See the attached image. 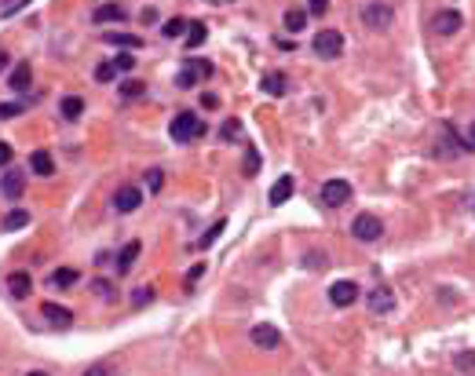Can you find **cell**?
<instances>
[{
	"label": "cell",
	"instance_id": "obj_10",
	"mask_svg": "<svg viewBox=\"0 0 475 376\" xmlns=\"http://www.w3.org/2000/svg\"><path fill=\"white\" fill-rule=\"evenodd\" d=\"M0 194H4L8 201H18V198H23V194H26V172L11 169V172L0 176Z\"/></svg>",
	"mask_w": 475,
	"mask_h": 376
},
{
	"label": "cell",
	"instance_id": "obj_6",
	"mask_svg": "<svg viewBox=\"0 0 475 376\" xmlns=\"http://www.w3.org/2000/svg\"><path fill=\"white\" fill-rule=\"evenodd\" d=\"M351 234H355V241H377L380 234H384V223L373 216V212H362V216H355V223H351Z\"/></svg>",
	"mask_w": 475,
	"mask_h": 376
},
{
	"label": "cell",
	"instance_id": "obj_45",
	"mask_svg": "<svg viewBox=\"0 0 475 376\" xmlns=\"http://www.w3.org/2000/svg\"><path fill=\"white\" fill-rule=\"evenodd\" d=\"M92 289H95V292H99V296H110V285H106V281H95V285H92Z\"/></svg>",
	"mask_w": 475,
	"mask_h": 376
},
{
	"label": "cell",
	"instance_id": "obj_15",
	"mask_svg": "<svg viewBox=\"0 0 475 376\" xmlns=\"http://www.w3.org/2000/svg\"><path fill=\"white\" fill-rule=\"evenodd\" d=\"M260 88H264L267 95H274V99H278V95H286V92H289V77H286L282 70H271V73H264V77H260Z\"/></svg>",
	"mask_w": 475,
	"mask_h": 376
},
{
	"label": "cell",
	"instance_id": "obj_33",
	"mask_svg": "<svg viewBox=\"0 0 475 376\" xmlns=\"http://www.w3.org/2000/svg\"><path fill=\"white\" fill-rule=\"evenodd\" d=\"M220 135L230 142V139H242V121H227L223 128H220Z\"/></svg>",
	"mask_w": 475,
	"mask_h": 376
},
{
	"label": "cell",
	"instance_id": "obj_17",
	"mask_svg": "<svg viewBox=\"0 0 475 376\" xmlns=\"http://www.w3.org/2000/svg\"><path fill=\"white\" fill-rule=\"evenodd\" d=\"M33 85V66L30 62H18V66L11 70V77H8V88L11 92H26Z\"/></svg>",
	"mask_w": 475,
	"mask_h": 376
},
{
	"label": "cell",
	"instance_id": "obj_38",
	"mask_svg": "<svg viewBox=\"0 0 475 376\" xmlns=\"http://www.w3.org/2000/svg\"><path fill=\"white\" fill-rule=\"evenodd\" d=\"M84 376H114V369L106 365V362H95V365H88V369H84Z\"/></svg>",
	"mask_w": 475,
	"mask_h": 376
},
{
	"label": "cell",
	"instance_id": "obj_25",
	"mask_svg": "<svg viewBox=\"0 0 475 376\" xmlns=\"http://www.w3.org/2000/svg\"><path fill=\"white\" fill-rule=\"evenodd\" d=\"M59 110H62V117H66V121H77V117L84 114V99H81V95H66Z\"/></svg>",
	"mask_w": 475,
	"mask_h": 376
},
{
	"label": "cell",
	"instance_id": "obj_32",
	"mask_svg": "<svg viewBox=\"0 0 475 376\" xmlns=\"http://www.w3.org/2000/svg\"><path fill=\"white\" fill-rule=\"evenodd\" d=\"M453 365L464 369V372H471V369H475V351H461L457 358H453Z\"/></svg>",
	"mask_w": 475,
	"mask_h": 376
},
{
	"label": "cell",
	"instance_id": "obj_23",
	"mask_svg": "<svg viewBox=\"0 0 475 376\" xmlns=\"http://www.w3.org/2000/svg\"><path fill=\"white\" fill-rule=\"evenodd\" d=\"M0 226H4V231H23V226H30V212L26 208H11Z\"/></svg>",
	"mask_w": 475,
	"mask_h": 376
},
{
	"label": "cell",
	"instance_id": "obj_30",
	"mask_svg": "<svg viewBox=\"0 0 475 376\" xmlns=\"http://www.w3.org/2000/svg\"><path fill=\"white\" fill-rule=\"evenodd\" d=\"M121 95H124V99H143V95H146V85H143V80H124V85H121Z\"/></svg>",
	"mask_w": 475,
	"mask_h": 376
},
{
	"label": "cell",
	"instance_id": "obj_3",
	"mask_svg": "<svg viewBox=\"0 0 475 376\" xmlns=\"http://www.w3.org/2000/svg\"><path fill=\"white\" fill-rule=\"evenodd\" d=\"M351 183L348 179H326V183H322V190H318V198H322V205H326V208H344V205H348L351 201Z\"/></svg>",
	"mask_w": 475,
	"mask_h": 376
},
{
	"label": "cell",
	"instance_id": "obj_36",
	"mask_svg": "<svg viewBox=\"0 0 475 376\" xmlns=\"http://www.w3.org/2000/svg\"><path fill=\"white\" fill-rule=\"evenodd\" d=\"M23 110H26L23 102H4V107H0V121H11V117H18Z\"/></svg>",
	"mask_w": 475,
	"mask_h": 376
},
{
	"label": "cell",
	"instance_id": "obj_44",
	"mask_svg": "<svg viewBox=\"0 0 475 376\" xmlns=\"http://www.w3.org/2000/svg\"><path fill=\"white\" fill-rule=\"evenodd\" d=\"M201 107L205 110H216V107H220V99H216V95H201Z\"/></svg>",
	"mask_w": 475,
	"mask_h": 376
},
{
	"label": "cell",
	"instance_id": "obj_24",
	"mask_svg": "<svg viewBox=\"0 0 475 376\" xmlns=\"http://www.w3.org/2000/svg\"><path fill=\"white\" fill-rule=\"evenodd\" d=\"M106 40V44H117V48H143V37H132V33H106L102 37Z\"/></svg>",
	"mask_w": 475,
	"mask_h": 376
},
{
	"label": "cell",
	"instance_id": "obj_20",
	"mask_svg": "<svg viewBox=\"0 0 475 376\" xmlns=\"http://www.w3.org/2000/svg\"><path fill=\"white\" fill-rule=\"evenodd\" d=\"M205 40H209V26H205V23H190V26H187V37H183V44H187L190 51H194V48H201Z\"/></svg>",
	"mask_w": 475,
	"mask_h": 376
},
{
	"label": "cell",
	"instance_id": "obj_22",
	"mask_svg": "<svg viewBox=\"0 0 475 376\" xmlns=\"http://www.w3.org/2000/svg\"><path fill=\"white\" fill-rule=\"evenodd\" d=\"M282 23H286L289 33H300V30L307 26V11H304V8H289V11L282 15Z\"/></svg>",
	"mask_w": 475,
	"mask_h": 376
},
{
	"label": "cell",
	"instance_id": "obj_12",
	"mask_svg": "<svg viewBox=\"0 0 475 376\" xmlns=\"http://www.w3.org/2000/svg\"><path fill=\"white\" fill-rule=\"evenodd\" d=\"M40 318H45L48 325H55V329H70L74 325V310L62 307V303H45L40 307Z\"/></svg>",
	"mask_w": 475,
	"mask_h": 376
},
{
	"label": "cell",
	"instance_id": "obj_2",
	"mask_svg": "<svg viewBox=\"0 0 475 376\" xmlns=\"http://www.w3.org/2000/svg\"><path fill=\"white\" fill-rule=\"evenodd\" d=\"M311 51L318 59H340L344 51V33L340 30H318L315 40H311Z\"/></svg>",
	"mask_w": 475,
	"mask_h": 376
},
{
	"label": "cell",
	"instance_id": "obj_5",
	"mask_svg": "<svg viewBox=\"0 0 475 376\" xmlns=\"http://www.w3.org/2000/svg\"><path fill=\"white\" fill-rule=\"evenodd\" d=\"M362 23L370 26V30H387L395 23V11L384 4V0H373V4H365L362 8Z\"/></svg>",
	"mask_w": 475,
	"mask_h": 376
},
{
	"label": "cell",
	"instance_id": "obj_35",
	"mask_svg": "<svg viewBox=\"0 0 475 376\" xmlns=\"http://www.w3.org/2000/svg\"><path fill=\"white\" fill-rule=\"evenodd\" d=\"M220 234H223V223H212V226H209V231H205V238L198 241V248H209V245H212L216 238H220Z\"/></svg>",
	"mask_w": 475,
	"mask_h": 376
},
{
	"label": "cell",
	"instance_id": "obj_26",
	"mask_svg": "<svg viewBox=\"0 0 475 376\" xmlns=\"http://www.w3.org/2000/svg\"><path fill=\"white\" fill-rule=\"evenodd\" d=\"M260 164H264L260 150H256V146H249V150H245V164H242V172L252 179V176H260Z\"/></svg>",
	"mask_w": 475,
	"mask_h": 376
},
{
	"label": "cell",
	"instance_id": "obj_8",
	"mask_svg": "<svg viewBox=\"0 0 475 376\" xmlns=\"http://www.w3.org/2000/svg\"><path fill=\"white\" fill-rule=\"evenodd\" d=\"M249 340L260 351H278V347H282V332H278L274 325H267V322H260V325L249 329Z\"/></svg>",
	"mask_w": 475,
	"mask_h": 376
},
{
	"label": "cell",
	"instance_id": "obj_19",
	"mask_svg": "<svg viewBox=\"0 0 475 376\" xmlns=\"http://www.w3.org/2000/svg\"><path fill=\"white\" fill-rule=\"evenodd\" d=\"M30 169H33V176H55V161H52L48 150H33L30 154Z\"/></svg>",
	"mask_w": 475,
	"mask_h": 376
},
{
	"label": "cell",
	"instance_id": "obj_34",
	"mask_svg": "<svg viewBox=\"0 0 475 376\" xmlns=\"http://www.w3.org/2000/svg\"><path fill=\"white\" fill-rule=\"evenodd\" d=\"M146 186H150V190L158 194L161 186H165V172H161V169H150V172H146Z\"/></svg>",
	"mask_w": 475,
	"mask_h": 376
},
{
	"label": "cell",
	"instance_id": "obj_27",
	"mask_svg": "<svg viewBox=\"0 0 475 376\" xmlns=\"http://www.w3.org/2000/svg\"><path fill=\"white\" fill-rule=\"evenodd\" d=\"M77 270H70V267H62V270H55L52 274V289H70V285H77Z\"/></svg>",
	"mask_w": 475,
	"mask_h": 376
},
{
	"label": "cell",
	"instance_id": "obj_1",
	"mask_svg": "<svg viewBox=\"0 0 475 376\" xmlns=\"http://www.w3.org/2000/svg\"><path fill=\"white\" fill-rule=\"evenodd\" d=\"M168 135L176 139V142H190V139H201L205 135V121L198 117V114H176L172 117V124H168Z\"/></svg>",
	"mask_w": 475,
	"mask_h": 376
},
{
	"label": "cell",
	"instance_id": "obj_42",
	"mask_svg": "<svg viewBox=\"0 0 475 376\" xmlns=\"http://www.w3.org/2000/svg\"><path fill=\"white\" fill-rule=\"evenodd\" d=\"M198 278H205V263H198V267H194V270H190V274H187V285H194V281H198Z\"/></svg>",
	"mask_w": 475,
	"mask_h": 376
},
{
	"label": "cell",
	"instance_id": "obj_41",
	"mask_svg": "<svg viewBox=\"0 0 475 376\" xmlns=\"http://www.w3.org/2000/svg\"><path fill=\"white\" fill-rule=\"evenodd\" d=\"M11 154H15L11 146H8V142H0V169H8V164H11Z\"/></svg>",
	"mask_w": 475,
	"mask_h": 376
},
{
	"label": "cell",
	"instance_id": "obj_16",
	"mask_svg": "<svg viewBox=\"0 0 475 376\" xmlns=\"http://www.w3.org/2000/svg\"><path fill=\"white\" fill-rule=\"evenodd\" d=\"M293 194H296V179H293V176H282V179H278V183L271 186L267 201H271V205H286Z\"/></svg>",
	"mask_w": 475,
	"mask_h": 376
},
{
	"label": "cell",
	"instance_id": "obj_28",
	"mask_svg": "<svg viewBox=\"0 0 475 376\" xmlns=\"http://www.w3.org/2000/svg\"><path fill=\"white\" fill-rule=\"evenodd\" d=\"M187 26H190V23H187V18H168V23L161 26V33H165L168 40H176V37H187V33H183Z\"/></svg>",
	"mask_w": 475,
	"mask_h": 376
},
{
	"label": "cell",
	"instance_id": "obj_31",
	"mask_svg": "<svg viewBox=\"0 0 475 376\" xmlns=\"http://www.w3.org/2000/svg\"><path fill=\"white\" fill-rule=\"evenodd\" d=\"M114 66H117V73L136 70V55H132V51H121V55H114Z\"/></svg>",
	"mask_w": 475,
	"mask_h": 376
},
{
	"label": "cell",
	"instance_id": "obj_13",
	"mask_svg": "<svg viewBox=\"0 0 475 376\" xmlns=\"http://www.w3.org/2000/svg\"><path fill=\"white\" fill-rule=\"evenodd\" d=\"M370 310H373V315H392V310H395V292L387 285H377L370 292Z\"/></svg>",
	"mask_w": 475,
	"mask_h": 376
},
{
	"label": "cell",
	"instance_id": "obj_18",
	"mask_svg": "<svg viewBox=\"0 0 475 376\" xmlns=\"http://www.w3.org/2000/svg\"><path fill=\"white\" fill-rule=\"evenodd\" d=\"M139 253H143V241H128V245L121 248V256H117V274H128V270L136 267Z\"/></svg>",
	"mask_w": 475,
	"mask_h": 376
},
{
	"label": "cell",
	"instance_id": "obj_37",
	"mask_svg": "<svg viewBox=\"0 0 475 376\" xmlns=\"http://www.w3.org/2000/svg\"><path fill=\"white\" fill-rule=\"evenodd\" d=\"M150 300H154V289H136L132 292V307H146Z\"/></svg>",
	"mask_w": 475,
	"mask_h": 376
},
{
	"label": "cell",
	"instance_id": "obj_39",
	"mask_svg": "<svg viewBox=\"0 0 475 376\" xmlns=\"http://www.w3.org/2000/svg\"><path fill=\"white\" fill-rule=\"evenodd\" d=\"M329 11V0H307V15H326Z\"/></svg>",
	"mask_w": 475,
	"mask_h": 376
},
{
	"label": "cell",
	"instance_id": "obj_7",
	"mask_svg": "<svg viewBox=\"0 0 475 376\" xmlns=\"http://www.w3.org/2000/svg\"><path fill=\"white\" fill-rule=\"evenodd\" d=\"M461 26H464V18H461V11H453V8H442V11L431 15V30H435L439 37H453Z\"/></svg>",
	"mask_w": 475,
	"mask_h": 376
},
{
	"label": "cell",
	"instance_id": "obj_46",
	"mask_svg": "<svg viewBox=\"0 0 475 376\" xmlns=\"http://www.w3.org/2000/svg\"><path fill=\"white\" fill-rule=\"evenodd\" d=\"M8 62H11V59H8V51L0 48V70H8Z\"/></svg>",
	"mask_w": 475,
	"mask_h": 376
},
{
	"label": "cell",
	"instance_id": "obj_9",
	"mask_svg": "<svg viewBox=\"0 0 475 376\" xmlns=\"http://www.w3.org/2000/svg\"><path fill=\"white\" fill-rule=\"evenodd\" d=\"M139 205H143V190H139V186L124 183V186L114 190V208H117V212H136Z\"/></svg>",
	"mask_w": 475,
	"mask_h": 376
},
{
	"label": "cell",
	"instance_id": "obj_21",
	"mask_svg": "<svg viewBox=\"0 0 475 376\" xmlns=\"http://www.w3.org/2000/svg\"><path fill=\"white\" fill-rule=\"evenodd\" d=\"M92 18H95L99 26H102V23H121V18H124V8H121V4H99V8L92 11Z\"/></svg>",
	"mask_w": 475,
	"mask_h": 376
},
{
	"label": "cell",
	"instance_id": "obj_11",
	"mask_svg": "<svg viewBox=\"0 0 475 376\" xmlns=\"http://www.w3.org/2000/svg\"><path fill=\"white\" fill-rule=\"evenodd\" d=\"M358 292H362V289H358L355 281H333V285H329V303H333V307H351V303L358 300Z\"/></svg>",
	"mask_w": 475,
	"mask_h": 376
},
{
	"label": "cell",
	"instance_id": "obj_43",
	"mask_svg": "<svg viewBox=\"0 0 475 376\" xmlns=\"http://www.w3.org/2000/svg\"><path fill=\"white\" fill-rule=\"evenodd\" d=\"M307 267H326V256H322V253H307Z\"/></svg>",
	"mask_w": 475,
	"mask_h": 376
},
{
	"label": "cell",
	"instance_id": "obj_40",
	"mask_svg": "<svg viewBox=\"0 0 475 376\" xmlns=\"http://www.w3.org/2000/svg\"><path fill=\"white\" fill-rule=\"evenodd\" d=\"M461 139H464V150H471V154H475V121L468 124V132H464Z\"/></svg>",
	"mask_w": 475,
	"mask_h": 376
},
{
	"label": "cell",
	"instance_id": "obj_47",
	"mask_svg": "<svg viewBox=\"0 0 475 376\" xmlns=\"http://www.w3.org/2000/svg\"><path fill=\"white\" fill-rule=\"evenodd\" d=\"M26 376H48L45 369H33V372H26Z\"/></svg>",
	"mask_w": 475,
	"mask_h": 376
},
{
	"label": "cell",
	"instance_id": "obj_29",
	"mask_svg": "<svg viewBox=\"0 0 475 376\" xmlns=\"http://www.w3.org/2000/svg\"><path fill=\"white\" fill-rule=\"evenodd\" d=\"M114 77H117V66H114V59H106V62H99V66H95V80H99V85H110Z\"/></svg>",
	"mask_w": 475,
	"mask_h": 376
},
{
	"label": "cell",
	"instance_id": "obj_14",
	"mask_svg": "<svg viewBox=\"0 0 475 376\" xmlns=\"http://www.w3.org/2000/svg\"><path fill=\"white\" fill-rule=\"evenodd\" d=\"M8 292L15 300H26L33 292V278L26 274V270H11V274H8Z\"/></svg>",
	"mask_w": 475,
	"mask_h": 376
},
{
	"label": "cell",
	"instance_id": "obj_4",
	"mask_svg": "<svg viewBox=\"0 0 475 376\" xmlns=\"http://www.w3.org/2000/svg\"><path fill=\"white\" fill-rule=\"evenodd\" d=\"M205 77H212V62H205V59H187L183 73L176 77V88H198Z\"/></svg>",
	"mask_w": 475,
	"mask_h": 376
}]
</instances>
